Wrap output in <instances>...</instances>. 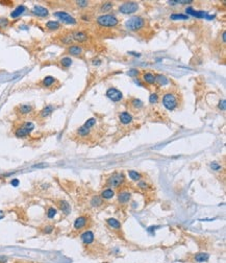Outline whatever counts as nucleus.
I'll list each match as a JSON object with an SVG mask.
<instances>
[{"label":"nucleus","mask_w":226,"mask_h":263,"mask_svg":"<svg viewBox=\"0 0 226 263\" xmlns=\"http://www.w3.org/2000/svg\"><path fill=\"white\" fill-rule=\"evenodd\" d=\"M125 26L130 32H138L145 26V19L140 16H134L126 20Z\"/></svg>","instance_id":"nucleus-1"},{"label":"nucleus","mask_w":226,"mask_h":263,"mask_svg":"<svg viewBox=\"0 0 226 263\" xmlns=\"http://www.w3.org/2000/svg\"><path fill=\"white\" fill-rule=\"evenodd\" d=\"M163 105L169 111H173L178 107V96L173 92H168L163 96Z\"/></svg>","instance_id":"nucleus-2"},{"label":"nucleus","mask_w":226,"mask_h":263,"mask_svg":"<svg viewBox=\"0 0 226 263\" xmlns=\"http://www.w3.org/2000/svg\"><path fill=\"white\" fill-rule=\"evenodd\" d=\"M118 23L119 20L114 15H101L97 18V24L102 27H115Z\"/></svg>","instance_id":"nucleus-3"},{"label":"nucleus","mask_w":226,"mask_h":263,"mask_svg":"<svg viewBox=\"0 0 226 263\" xmlns=\"http://www.w3.org/2000/svg\"><path fill=\"white\" fill-rule=\"evenodd\" d=\"M125 182V177L122 172L113 173L107 180V185L111 188H118Z\"/></svg>","instance_id":"nucleus-4"},{"label":"nucleus","mask_w":226,"mask_h":263,"mask_svg":"<svg viewBox=\"0 0 226 263\" xmlns=\"http://www.w3.org/2000/svg\"><path fill=\"white\" fill-rule=\"evenodd\" d=\"M34 129V124L32 122H25L23 123L20 127H18L15 132V135L18 138H24V137L28 136L30 133L32 132V129Z\"/></svg>","instance_id":"nucleus-5"},{"label":"nucleus","mask_w":226,"mask_h":263,"mask_svg":"<svg viewBox=\"0 0 226 263\" xmlns=\"http://www.w3.org/2000/svg\"><path fill=\"white\" fill-rule=\"evenodd\" d=\"M139 5L136 2L134 1H129V2H124L119 6V11L124 15H130L134 14L138 11Z\"/></svg>","instance_id":"nucleus-6"},{"label":"nucleus","mask_w":226,"mask_h":263,"mask_svg":"<svg viewBox=\"0 0 226 263\" xmlns=\"http://www.w3.org/2000/svg\"><path fill=\"white\" fill-rule=\"evenodd\" d=\"M54 16H55L57 19H59L61 21H63L66 24H71L74 25L77 23L76 19L74 17H72L70 14H68L67 12H63V11H59V12H55L54 13Z\"/></svg>","instance_id":"nucleus-7"},{"label":"nucleus","mask_w":226,"mask_h":263,"mask_svg":"<svg viewBox=\"0 0 226 263\" xmlns=\"http://www.w3.org/2000/svg\"><path fill=\"white\" fill-rule=\"evenodd\" d=\"M106 96L111 100L115 102H118L123 98V94L120 90H118L117 88H108L106 91Z\"/></svg>","instance_id":"nucleus-8"},{"label":"nucleus","mask_w":226,"mask_h":263,"mask_svg":"<svg viewBox=\"0 0 226 263\" xmlns=\"http://www.w3.org/2000/svg\"><path fill=\"white\" fill-rule=\"evenodd\" d=\"M71 36H72L73 40H75V41L79 42V43H83V42L87 41V39H89L87 34L85 32H83V30H74Z\"/></svg>","instance_id":"nucleus-9"},{"label":"nucleus","mask_w":226,"mask_h":263,"mask_svg":"<svg viewBox=\"0 0 226 263\" xmlns=\"http://www.w3.org/2000/svg\"><path fill=\"white\" fill-rule=\"evenodd\" d=\"M31 13L34 15H36V16H38V17H47L49 15L48 10L46 7L42 6V5H34L32 7Z\"/></svg>","instance_id":"nucleus-10"},{"label":"nucleus","mask_w":226,"mask_h":263,"mask_svg":"<svg viewBox=\"0 0 226 263\" xmlns=\"http://www.w3.org/2000/svg\"><path fill=\"white\" fill-rule=\"evenodd\" d=\"M80 239L83 241L85 244H91L94 241L95 236H94V233L92 231H85L81 234V236H80Z\"/></svg>","instance_id":"nucleus-11"},{"label":"nucleus","mask_w":226,"mask_h":263,"mask_svg":"<svg viewBox=\"0 0 226 263\" xmlns=\"http://www.w3.org/2000/svg\"><path fill=\"white\" fill-rule=\"evenodd\" d=\"M185 12H187L189 15H192V16H194V17H197V18L207 17L209 19H211V18H214V17H211V16H207L206 12H202V11H195V10H193L192 7H188L187 10H185Z\"/></svg>","instance_id":"nucleus-12"},{"label":"nucleus","mask_w":226,"mask_h":263,"mask_svg":"<svg viewBox=\"0 0 226 263\" xmlns=\"http://www.w3.org/2000/svg\"><path fill=\"white\" fill-rule=\"evenodd\" d=\"M119 120L121 121L122 124L127 125V124H130L132 122V116L128 112H121L119 114Z\"/></svg>","instance_id":"nucleus-13"},{"label":"nucleus","mask_w":226,"mask_h":263,"mask_svg":"<svg viewBox=\"0 0 226 263\" xmlns=\"http://www.w3.org/2000/svg\"><path fill=\"white\" fill-rule=\"evenodd\" d=\"M87 224V218L85 216H79L75 219L74 222V229L75 230H80L85 228V224Z\"/></svg>","instance_id":"nucleus-14"},{"label":"nucleus","mask_w":226,"mask_h":263,"mask_svg":"<svg viewBox=\"0 0 226 263\" xmlns=\"http://www.w3.org/2000/svg\"><path fill=\"white\" fill-rule=\"evenodd\" d=\"M68 52L71 56H78L83 53V47L79 46V45H71L68 48Z\"/></svg>","instance_id":"nucleus-15"},{"label":"nucleus","mask_w":226,"mask_h":263,"mask_svg":"<svg viewBox=\"0 0 226 263\" xmlns=\"http://www.w3.org/2000/svg\"><path fill=\"white\" fill-rule=\"evenodd\" d=\"M143 82L148 85H153L155 84V74L151 72H145L143 74Z\"/></svg>","instance_id":"nucleus-16"},{"label":"nucleus","mask_w":226,"mask_h":263,"mask_svg":"<svg viewBox=\"0 0 226 263\" xmlns=\"http://www.w3.org/2000/svg\"><path fill=\"white\" fill-rule=\"evenodd\" d=\"M58 206H59V209H61V211L63 212L64 214H66V215L70 214L71 206L69 205L68 202H66V200H59V203H58Z\"/></svg>","instance_id":"nucleus-17"},{"label":"nucleus","mask_w":226,"mask_h":263,"mask_svg":"<svg viewBox=\"0 0 226 263\" xmlns=\"http://www.w3.org/2000/svg\"><path fill=\"white\" fill-rule=\"evenodd\" d=\"M53 111H54L53 105H46V107L43 108V109L41 110V112H40V117H42V118H46V117H48Z\"/></svg>","instance_id":"nucleus-18"},{"label":"nucleus","mask_w":226,"mask_h":263,"mask_svg":"<svg viewBox=\"0 0 226 263\" xmlns=\"http://www.w3.org/2000/svg\"><path fill=\"white\" fill-rule=\"evenodd\" d=\"M131 194L128 192V191H122L118 194V200H119L121 204H125V203L129 202L130 200Z\"/></svg>","instance_id":"nucleus-19"},{"label":"nucleus","mask_w":226,"mask_h":263,"mask_svg":"<svg viewBox=\"0 0 226 263\" xmlns=\"http://www.w3.org/2000/svg\"><path fill=\"white\" fill-rule=\"evenodd\" d=\"M209 259V255L207 253H197L194 256V260L196 262H205Z\"/></svg>","instance_id":"nucleus-20"},{"label":"nucleus","mask_w":226,"mask_h":263,"mask_svg":"<svg viewBox=\"0 0 226 263\" xmlns=\"http://www.w3.org/2000/svg\"><path fill=\"white\" fill-rule=\"evenodd\" d=\"M115 196V191L111 188H107V189L103 190L101 193V198L102 200H111Z\"/></svg>","instance_id":"nucleus-21"},{"label":"nucleus","mask_w":226,"mask_h":263,"mask_svg":"<svg viewBox=\"0 0 226 263\" xmlns=\"http://www.w3.org/2000/svg\"><path fill=\"white\" fill-rule=\"evenodd\" d=\"M25 10H26V7H25L23 4H22V5H19V6L16 7V8H15V10L12 12V14H10V17H12V18H17V17H19V16H21V15L25 12Z\"/></svg>","instance_id":"nucleus-22"},{"label":"nucleus","mask_w":226,"mask_h":263,"mask_svg":"<svg viewBox=\"0 0 226 263\" xmlns=\"http://www.w3.org/2000/svg\"><path fill=\"white\" fill-rule=\"evenodd\" d=\"M107 224H108L112 229H116V230H119L121 229V224H120V222L118 220V219L116 218H108L106 220Z\"/></svg>","instance_id":"nucleus-23"},{"label":"nucleus","mask_w":226,"mask_h":263,"mask_svg":"<svg viewBox=\"0 0 226 263\" xmlns=\"http://www.w3.org/2000/svg\"><path fill=\"white\" fill-rule=\"evenodd\" d=\"M155 83H157L160 86H166L169 84V79L167 76L163 75V74H157L155 75Z\"/></svg>","instance_id":"nucleus-24"},{"label":"nucleus","mask_w":226,"mask_h":263,"mask_svg":"<svg viewBox=\"0 0 226 263\" xmlns=\"http://www.w3.org/2000/svg\"><path fill=\"white\" fill-rule=\"evenodd\" d=\"M32 110H34V108H32L30 105H21L19 107V112H20V114H22V115L29 114V113L32 112Z\"/></svg>","instance_id":"nucleus-25"},{"label":"nucleus","mask_w":226,"mask_h":263,"mask_svg":"<svg viewBox=\"0 0 226 263\" xmlns=\"http://www.w3.org/2000/svg\"><path fill=\"white\" fill-rule=\"evenodd\" d=\"M55 80H56V79L53 77V76L48 75V76H46V77L44 78L43 82H42V84H43L44 87L49 88V87H51V86L53 85L54 83H55Z\"/></svg>","instance_id":"nucleus-26"},{"label":"nucleus","mask_w":226,"mask_h":263,"mask_svg":"<svg viewBox=\"0 0 226 263\" xmlns=\"http://www.w3.org/2000/svg\"><path fill=\"white\" fill-rule=\"evenodd\" d=\"M128 175H129V178H130L132 181H134V182H139V181H141V179H142L141 173L138 172V171H136V170H129Z\"/></svg>","instance_id":"nucleus-27"},{"label":"nucleus","mask_w":226,"mask_h":263,"mask_svg":"<svg viewBox=\"0 0 226 263\" xmlns=\"http://www.w3.org/2000/svg\"><path fill=\"white\" fill-rule=\"evenodd\" d=\"M46 27L49 30H56V29H58L61 27V24L57 21H48L46 23Z\"/></svg>","instance_id":"nucleus-28"},{"label":"nucleus","mask_w":226,"mask_h":263,"mask_svg":"<svg viewBox=\"0 0 226 263\" xmlns=\"http://www.w3.org/2000/svg\"><path fill=\"white\" fill-rule=\"evenodd\" d=\"M130 105L134 109L139 110V109H141V108H143L144 103L142 100L138 99V98H132V99L130 100Z\"/></svg>","instance_id":"nucleus-29"},{"label":"nucleus","mask_w":226,"mask_h":263,"mask_svg":"<svg viewBox=\"0 0 226 263\" xmlns=\"http://www.w3.org/2000/svg\"><path fill=\"white\" fill-rule=\"evenodd\" d=\"M59 64L63 66L64 68H69V67L72 65V60H71V58H69V56H65V58H63L61 61H59Z\"/></svg>","instance_id":"nucleus-30"},{"label":"nucleus","mask_w":226,"mask_h":263,"mask_svg":"<svg viewBox=\"0 0 226 263\" xmlns=\"http://www.w3.org/2000/svg\"><path fill=\"white\" fill-rule=\"evenodd\" d=\"M170 19L174 20V21H177V20H188L189 19V16L183 14H172L170 16Z\"/></svg>","instance_id":"nucleus-31"},{"label":"nucleus","mask_w":226,"mask_h":263,"mask_svg":"<svg viewBox=\"0 0 226 263\" xmlns=\"http://www.w3.org/2000/svg\"><path fill=\"white\" fill-rule=\"evenodd\" d=\"M114 6V3L113 2H104L101 4V7H100V12L102 13H106L108 11H111Z\"/></svg>","instance_id":"nucleus-32"},{"label":"nucleus","mask_w":226,"mask_h":263,"mask_svg":"<svg viewBox=\"0 0 226 263\" xmlns=\"http://www.w3.org/2000/svg\"><path fill=\"white\" fill-rule=\"evenodd\" d=\"M90 133H91V129L83 127H83H80L79 129H77V134L81 137H87V135H90Z\"/></svg>","instance_id":"nucleus-33"},{"label":"nucleus","mask_w":226,"mask_h":263,"mask_svg":"<svg viewBox=\"0 0 226 263\" xmlns=\"http://www.w3.org/2000/svg\"><path fill=\"white\" fill-rule=\"evenodd\" d=\"M102 198L101 196H93L92 200H91V205L93 207H99L102 205Z\"/></svg>","instance_id":"nucleus-34"},{"label":"nucleus","mask_w":226,"mask_h":263,"mask_svg":"<svg viewBox=\"0 0 226 263\" xmlns=\"http://www.w3.org/2000/svg\"><path fill=\"white\" fill-rule=\"evenodd\" d=\"M57 214V210L55 209V208L53 207H50L48 208V210H47V217L48 218H54V216Z\"/></svg>","instance_id":"nucleus-35"},{"label":"nucleus","mask_w":226,"mask_h":263,"mask_svg":"<svg viewBox=\"0 0 226 263\" xmlns=\"http://www.w3.org/2000/svg\"><path fill=\"white\" fill-rule=\"evenodd\" d=\"M192 0H171L169 3L172 5L174 4H188V3H192Z\"/></svg>","instance_id":"nucleus-36"},{"label":"nucleus","mask_w":226,"mask_h":263,"mask_svg":"<svg viewBox=\"0 0 226 263\" xmlns=\"http://www.w3.org/2000/svg\"><path fill=\"white\" fill-rule=\"evenodd\" d=\"M96 121H97L96 118H90V119H87V121H85V123L83 124V127H87V129H91V127H93L95 124H96Z\"/></svg>","instance_id":"nucleus-37"},{"label":"nucleus","mask_w":226,"mask_h":263,"mask_svg":"<svg viewBox=\"0 0 226 263\" xmlns=\"http://www.w3.org/2000/svg\"><path fill=\"white\" fill-rule=\"evenodd\" d=\"M149 101H150V103H152V105L156 103V102L158 101V95L156 94V93L150 94V96H149Z\"/></svg>","instance_id":"nucleus-38"},{"label":"nucleus","mask_w":226,"mask_h":263,"mask_svg":"<svg viewBox=\"0 0 226 263\" xmlns=\"http://www.w3.org/2000/svg\"><path fill=\"white\" fill-rule=\"evenodd\" d=\"M211 167L213 170L215 171H219V170H221L222 169V166L220 165V164H218L217 162H211Z\"/></svg>","instance_id":"nucleus-39"},{"label":"nucleus","mask_w":226,"mask_h":263,"mask_svg":"<svg viewBox=\"0 0 226 263\" xmlns=\"http://www.w3.org/2000/svg\"><path fill=\"white\" fill-rule=\"evenodd\" d=\"M72 36L71 34H66L65 37H63L62 38V41H63V43L65 44H70L71 42H72Z\"/></svg>","instance_id":"nucleus-40"},{"label":"nucleus","mask_w":226,"mask_h":263,"mask_svg":"<svg viewBox=\"0 0 226 263\" xmlns=\"http://www.w3.org/2000/svg\"><path fill=\"white\" fill-rule=\"evenodd\" d=\"M138 185H139V187L141 188V189H143V190H147L148 188H150V186H149L148 184L145 182V181H139Z\"/></svg>","instance_id":"nucleus-41"},{"label":"nucleus","mask_w":226,"mask_h":263,"mask_svg":"<svg viewBox=\"0 0 226 263\" xmlns=\"http://www.w3.org/2000/svg\"><path fill=\"white\" fill-rule=\"evenodd\" d=\"M76 4L79 7H87L89 6V1H85V0H79V1H76Z\"/></svg>","instance_id":"nucleus-42"},{"label":"nucleus","mask_w":226,"mask_h":263,"mask_svg":"<svg viewBox=\"0 0 226 263\" xmlns=\"http://www.w3.org/2000/svg\"><path fill=\"white\" fill-rule=\"evenodd\" d=\"M7 25H8V20L5 19V18H1L0 19V28H5Z\"/></svg>","instance_id":"nucleus-43"},{"label":"nucleus","mask_w":226,"mask_h":263,"mask_svg":"<svg viewBox=\"0 0 226 263\" xmlns=\"http://www.w3.org/2000/svg\"><path fill=\"white\" fill-rule=\"evenodd\" d=\"M140 74V71L138 69H130L128 71V75L131 76V77H134V76H138Z\"/></svg>","instance_id":"nucleus-44"},{"label":"nucleus","mask_w":226,"mask_h":263,"mask_svg":"<svg viewBox=\"0 0 226 263\" xmlns=\"http://www.w3.org/2000/svg\"><path fill=\"white\" fill-rule=\"evenodd\" d=\"M53 230H54L53 226H45V228L43 229V232L45 234H50V233H52V232H53Z\"/></svg>","instance_id":"nucleus-45"},{"label":"nucleus","mask_w":226,"mask_h":263,"mask_svg":"<svg viewBox=\"0 0 226 263\" xmlns=\"http://www.w3.org/2000/svg\"><path fill=\"white\" fill-rule=\"evenodd\" d=\"M225 103H226L225 99H221L220 101H219V105H218V107H219V109L221 110V111H225V108H226Z\"/></svg>","instance_id":"nucleus-46"},{"label":"nucleus","mask_w":226,"mask_h":263,"mask_svg":"<svg viewBox=\"0 0 226 263\" xmlns=\"http://www.w3.org/2000/svg\"><path fill=\"white\" fill-rule=\"evenodd\" d=\"M10 184H12V186H14V187H17V186H19L20 182H19V180H18V179H14V180H12Z\"/></svg>","instance_id":"nucleus-47"},{"label":"nucleus","mask_w":226,"mask_h":263,"mask_svg":"<svg viewBox=\"0 0 226 263\" xmlns=\"http://www.w3.org/2000/svg\"><path fill=\"white\" fill-rule=\"evenodd\" d=\"M47 164L46 163H41V164H36V165H34V168H43V167H47Z\"/></svg>","instance_id":"nucleus-48"},{"label":"nucleus","mask_w":226,"mask_h":263,"mask_svg":"<svg viewBox=\"0 0 226 263\" xmlns=\"http://www.w3.org/2000/svg\"><path fill=\"white\" fill-rule=\"evenodd\" d=\"M7 261V257H5L4 255L0 256V263H5Z\"/></svg>","instance_id":"nucleus-49"},{"label":"nucleus","mask_w":226,"mask_h":263,"mask_svg":"<svg viewBox=\"0 0 226 263\" xmlns=\"http://www.w3.org/2000/svg\"><path fill=\"white\" fill-rule=\"evenodd\" d=\"M222 41H223L224 43H225V41H226V32H222Z\"/></svg>","instance_id":"nucleus-50"},{"label":"nucleus","mask_w":226,"mask_h":263,"mask_svg":"<svg viewBox=\"0 0 226 263\" xmlns=\"http://www.w3.org/2000/svg\"><path fill=\"white\" fill-rule=\"evenodd\" d=\"M93 65H94V66L100 65V61H99V60H97V61H95V60H94V61H93Z\"/></svg>","instance_id":"nucleus-51"},{"label":"nucleus","mask_w":226,"mask_h":263,"mask_svg":"<svg viewBox=\"0 0 226 263\" xmlns=\"http://www.w3.org/2000/svg\"><path fill=\"white\" fill-rule=\"evenodd\" d=\"M1 218H3V216H2V215H0V219H1Z\"/></svg>","instance_id":"nucleus-52"}]
</instances>
